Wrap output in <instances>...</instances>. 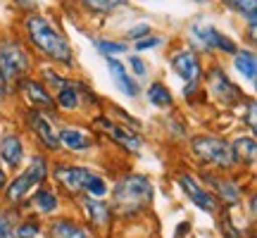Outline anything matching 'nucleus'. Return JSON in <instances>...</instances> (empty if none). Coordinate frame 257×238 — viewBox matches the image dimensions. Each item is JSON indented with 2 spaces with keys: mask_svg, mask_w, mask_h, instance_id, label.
<instances>
[{
  "mask_svg": "<svg viewBox=\"0 0 257 238\" xmlns=\"http://www.w3.org/2000/svg\"><path fill=\"white\" fill-rule=\"evenodd\" d=\"M22 27H24V36H27L29 46L38 50L43 57H48L53 64H64V67L74 64L72 43L50 17L41 15V12H27L22 19Z\"/></svg>",
  "mask_w": 257,
  "mask_h": 238,
  "instance_id": "f257e3e1",
  "label": "nucleus"
},
{
  "mask_svg": "<svg viewBox=\"0 0 257 238\" xmlns=\"http://www.w3.org/2000/svg\"><path fill=\"white\" fill-rule=\"evenodd\" d=\"M114 210L121 217H134L153 200V183L143 174H128L114 186Z\"/></svg>",
  "mask_w": 257,
  "mask_h": 238,
  "instance_id": "f03ea898",
  "label": "nucleus"
},
{
  "mask_svg": "<svg viewBox=\"0 0 257 238\" xmlns=\"http://www.w3.org/2000/svg\"><path fill=\"white\" fill-rule=\"evenodd\" d=\"M188 48L195 53H224V55H233L238 50V43L231 36L212 24L207 17H195L188 24Z\"/></svg>",
  "mask_w": 257,
  "mask_h": 238,
  "instance_id": "7ed1b4c3",
  "label": "nucleus"
},
{
  "mask_svg": "<svg viewBox=\"0 0 257 238\" xmlns=\"http://www.w3.org/2000/svg\"><path fill=\"white\" fill-rule=\"evenodd\" d=\"M29 69H31V55L27 46L19 38H3L0 41V74L8 88L12 83L22 81Z\"/></svg>",
  "mask_w": 257,
  "mask_h": 238,
  "instance_id": "20e7f679",
  "label": "nucleus"
},
{
  "mask_svg": "<svg viewBox=\"0 0 257 238\" xmlns=\"http://www.w3.org/2000/svg\"><path fill=\"white\" fill-rule=\"evenodd\" d=\"M193 153L198 160L207 162V165H214V167H233L236 165V157H233V150H231V143L221 141L217 136H198L193 138Z\"/></svg>",
  "mask_w": 257,
  "mask_h": 238,
  "instance_id": "39448f33",
  "label": "nucleus"
},
{
  "mask_svg": "<svg viewBox=\"0 0 257 238\" xmlns=\"http://www.w3.org/2000/svg\"><path fill=\"white\" fill-rule=\"evenodd\" d=\"M48 169H46V160L41 155L31 157V162H29V167L22 172V174L15 179V181L8 186V193H5V198H8L10 202H22L24 198H27V193L34 188V186H38V183L46 179Z\"/></svg>",
  "mask_w": 257,
  "mask_h": 238,
  "instance_id": "423d86ee",
  "label": "nucleus"
},
{
  "mask_svg": "<svg viewBox=\"0 0 257 238\" xmlns=\"http://www.w3.org/2000/svg\"><path fill=\"white\" fill-rule=\"evenodd\" d=\"M169 67H172V72L181 81H186V86H198V81H200V76H202L200 55L188 46L176 48L174 53L169 55Z\"/></svg>",
  "mask_w": 257,
  "mask_h": 238,
  "instance_id": "0eeeda50",
  "label": "nucleus"
},
{
  "mask_svg": "<svg viewBox=\"0 0 257 238\" xmlns=\"http://www.w3.org/2000/svg\"><path fill=\"white\" fill-rule=\"evenodd\" d=\"M207 86H210L212 95H214L217 100L226 102V105H236L238 100H243V91L231 81L229 74L224 72L219 64H214L210 72H207Z\"/></svg>",
  "mask_w": 257,
  "mask_h": 238,
  "instance_id": "6e6552de",
  "label": "nucleus"
},
{
  "mask_svg": "<svg viewBox=\"0 0 257 238\" xmlns=\"http://www.w3.org/2000/svg\"><path fill=\"white\" fill-rule=\"evenodd\" d=\"M55 176L72 195H79V193H86V188H88V183L93 179V172L86 169V167L60 165V167H55Z\"/></svg>",
  "mask_w": 257,
  "mask_h": 238,
  "instance_id": "1a4fd4ad",
  "label": "nucleus"
},
{
  "mask_svg": "<svg viewBox=\"0 0 257 238\" xmlns=\"http://www.w3.org/2000/svg\"><path fill=\"white\" fill-rule=\"evenodd\" d=\"M219 3H221V8L224 10L240 15V19L245 22V29H248L250 43H255V36H257V0H219Z\"/></svg>",
  "mask_w": 257,
  "mask_h": 238,
  "instance_id": "9d476101",
  "label": "nucleus"
},
{
  "mask_svg": "<svg viewBox=\"0 0 257 238\" xmlns=\"http://www.w3.org/2000/svg\"><path fill=\"white\" fill-rule=\"evenodd\" d=\"M179 186L184 188V193L188 195V200L195 202L202 212H210V214H214V212H217V200H214V195H212V193H207L205 188H200V186H198V181H195L193 176L181 174V176H179Z\"/></svg>",
  "mask_w": 257,
  "mask_h": 238,
  "instance_id": "9b49d317",
  "label": "nucleus"
},
{
  "mask_svg": "<svg viewBox=\"0 0 257 238\" xmlns=\"http://www.w3.org/2000/svg\"><path fill=\"white\" fill-rule=\"evenodd\" d=\"M107 69H110V76H112V81H114V86H117L124 95H128V98H136L141 88H138V83L134 81V76L128 74L126 64L119 62L117 57H107Z\"/></svg>",
  "mask_w": 257,
  "mask_h": 238,
  "instance_id": "f8f14e48",
  "label": "nucleus"
},
{
  "mask_svg": "<svg viewBox=\"0 0 257 238\" xmlns=\"http://www.w3.org/2000/svg\"><path fill=\"white\" fill-rule=\"evenodd\" d=\"M231 57H233L236 72H238L245 81L255 83V79H257V55H255V50H252V48H238Z\"/></svg>",
  "mask_w": 257,
  "mask_h": 238,
  "instance_id": "ddd939ff",
  "label": "nucleus"
},
{
  "mask_svg": "<svg viewBox=\"0 0 257 238\" xmlns=\"http://www.w3.org/2000/svg\"><path fill=\"white\" fill-rule=\"evenodd\" d=\"M29 127L36 131V136L41 138V143H43L48 150H57V148H60V138H57V134L50 129L48 119H43L38 112H29Z\"/></svg>",
  "mask_w": 257,
  "mask_h": 238,
  "instance_id": "4468645a",
  "label": "nucleus"
},
{
  "mask_svg": "<svg viewBox=\"0 0 257 238\" xmlns=\"http://www.w3.org/2000/svg\"><path fill=\"white\" fill-rule=\"evenodd\" d=\"M100 127L114 138V143H119L121 148H126V150H131V153H136L138 148H141V138H138L134 131L117 127V124H112V122H107V119H102V117H100Z\"/></svg>",
  "mask_w": 257,
  "mask_h": 238,
  "instance_id": "2eb2a0df",
  "label": "nucleus"
},
{
  "mask_svg": "<svg viewBox=\"0 0 257 238\" xmlns=\"http://www.w3.org/2000/svg\"><path fill=\"white\" fill-rule=\"evenodd\" d=\"M0 157H3V162L12 169H17L22 165V157H24V146H22V141L19 136H5L3 138V143H0Z\"/></svg>",
  "mask_w": 257,
  "mask_h": 238,
  "instance_id": "dca6fc26",
  "label": "nucleus"
},
{
  "mask_svg": "<svg viewBox=\"0 0 257 238\" xmlns=\"http://www.w3.org/2000/svg\"><path fill=\"white\" fill-rule=\"evenodd\" d=\"M24 93H27V98L34 105H36V110H50L55 100L50 98V93L46 91V86L41 81H24Z\"/></svg>",
  "mask_w": 257,
  "mask_h": 238,
  "instance_id": "f3484780",
  "label": "nucleus"
},
{
  "mask_svg": "<svg viewBox=\"0 0 257 238\" xmlns=\"http://www.w3.org/2000/svg\"><path fill=\"white\" fill-rule=\"evenodd\" d=\"M210 183H212V188H214L212 195H219L226 205H236V202L240 200V188L233 181L219 179V176H210Z\"/></svg>",
  "mask_w": 257,
  "mask_h": 238,
  "instance_id": "a211bd4d",
  "label": "nucleus"
},
{
  "mask_svg": "<svg viewBox=\"0 0 257 238\" xmlns=\"http://www.w3.org/2000/svg\"><path fill=\"white\" fill-rule=\"evenodd\" d=\"M128 0H79L81 10H86L88 15H98V17H105V15H112L126 5Z\"/></svg>",
  "mask_w": 257,
  "mask_h": 238,
  "instance_id": "6ab92c4d",
  "label": "nucleus"
},
{
  "mask_svg": "<svg viewBox=\"0 0 257 238\" xmlns=\"http://www.w3.org/2000/svg\"><path fill=\"white\" fill-rule=\"evenodd\" d=\"M57 138H60V146H67V148H72V150H86V148L93 146V138L86 136L79 129H62L57 134Z\"/></svg>",
  "mask_w": 257,
  "mask_h": 238,
  "instance_id": "aec40b11",
  "label": "nucleus"
},
{
  "mask_svg": "<svg viewBox=\"0 0 257 238\" xmlns=\"http://www.w3.org/2000/svg\"><path fill=\"white\" fill-rule=\"evenodd\" d=\"M83 207H86V214H88V219L93 224H98V226H105L107 221H110V207L105 205L102 200L98 198H88V200H83Z\"/></svg>",
  "mask_w": 257,
  "mask_h": 238,
  "instance_id": "412c9836",
  "label": "nucleus"
},
{
  "mask_svg": "<svg viewBox=\"0 0 257 238\" xmlns=\"http://www.w3.org/2000/svg\"><path fill=\"white\" fill-rule=\"evenodd\" d=\"M91 43H93V48L105 57H117V55L128 53V43L117 41V38H93Z\"/></svg>",
  "mask_w": 257,
  "mask_h": 238,
  "instance_id": "4be33fe9",
  "label": "nucleus"
},
{
  "mask_svg": "<svg viewBox=\"0 0 257 238\" xmlns=\"http://www.w3.org/2000/svg\"><path fill=\"white\" fill-rule=\"evenodd\" d=\"M231 150H233V157H236V162H252L255 160V138L252 136H240L236 138L233 143H231Z\"/></svg>",
  "mask_w": 257,
  "mask_h": 238,
  "instance_id": "5701e85b",
  "label": "nucleus"
},
{
  "mask_svg": "<svg viewBox=\"0 0 257 238\" xmlns=\"http://www.w3.org/2000/svg\"><path fill=\"white\" fill-rule=\"evenodd\" d=\"M50 231L55 233V238H91L86 233V229H81L76 221L72 219H57L53 221V226Z\"/></svg>",
  "mask_w": 257,
  "mask_h": 238,
  "instance_id": "b1692460",
  "label": "nucleus"
},
{
  "mask_svg": "<svg viewBox=\"0 0 257 238\" xmlns=\"http://www.w3.org/2000/svg\"><path fill=\"white\" fill-rule=\"evenodd\" d=\"M148 100L155 107H169L172 105V93L162 81H155L148 86Z\"/></svg>",
  "mask_w": 257,
  "mask_h": 238,
  "instance_id": "393cba45",
  "label": "nucleus"
},
{
  "mask_svg": "<svg viewBox=\"0 0 257 238\" xmlns=\"http://www.w3.org/2000/svg\"><path fill=\"white\" fill-rule=\"evenodd\" d=\"M57 105L62 107V110H74L76 105H79V88L74 86L72 81H67L57 91Z\"/></svg>",
  "mask_w": 257,
  "mask_h": 238,
  "instance_id": "a878e982",
  "label": "nucleus"
},
{
  "mask_svg": "<svg viewBox=\"0 0 257 238\" xmlns=\"http://www.w3.org/2000/svg\"><path fill=\"white\" fill-rule=\"evenodd\" d=\"M36 207H38V212H43V214L55 212V207H57V195H55V193H50V191H46V188L36 191Z\"/></svg>",
  "mask_w": 257,
  "mask_h": 238,
  "instance_id": "bb28decb",
  "label": "nucleus"
},
{
  "mask_svg": "<svg viewBox=\"0 0 257 238\" xmlns=\"http://www.w3.org/2000/svg\"><path fill=\"white\" fill-rule=\"evenodd\" d=\"M0 238H17V217L15 212L0 214Z\"/></svg>",
  "mask_w": 257,
  "mask_h": 238,
  "instance_id": "cd10ccee",
  "label": "nucleus"
},
{
  "mask_svg": "<svg viewBox=\"0 0 257 238\" xmlns=\"http://www.w3.org/2000/svg\"><path fill=\"white\" fill-rule=\"evenodd\" d=\"M160 46H165V38L157 36V34H150V36H146V38H138V41H134V50H136V53L157 50Z\"/></svg>",
  "mask_w": 257,
  "mask_h": 238,
  "instance_id": "c85d7f7f",
  "label": "nucleus"
},
{
  "mask_svg": "<svg viewBox=\"0 0 257 238\" xmlns=\"http://www.w3.org/2000/svg\"><path fill=\"white\" fill-rule=\"evenodd\" d=\"M150 34H153V24H150V22H138V24L126 29V38H131V41L146 38V36H150Z\"/></svg>",
  "mask_w": 257,
  "mask_h": 238,
  "instance_id": "c756f323",
  "label": "nucleus"
},
{
  "mask_svg": "<svg viewBox=\"0 0 257 238\" xmlns=\"http://www.w3.org/2000/svg\"><path fill=\"white\" fill-rule=\"evenodd\" d=\"M86 193H88V195H93V198H102V195L107 193V183L102 181V176L93 174V179H91V183H88Z\"/></svg>",
  "mask_w": 257,
  "mask_h": 238,
  "instance_id": "7c9ffc66",
  "label": "nucleus"
},
{
  "mask_svg": "<svg viewBox=\"0 0 257 238\" xmlns=\"http://www.w3.org/2000/svg\"><path fill=\"white\" fill-rule=\"evenodd\" d=\"M38 231H41L38 221H27V224L17 226V238H36Z\"/></svg>",
  "mask_w": 257,
  "mask_h": 238,
  "instance_id": "2f4dec72",
  "label": "nucleus"
},
{
  "mask_svg": "<svg viewBox=\"0 0 257 238\" xmlns=\"http://www.w3.org/2000/svg\"><path fill=\"white\" fill-rule=\"evenodd\" d=\"M41 74H43V79H48V83H50V86H55L57 91H60L64 83H67V79H64V76H60V74H57L53 67H46V69H43Z\"/></svg>",
  "mask_w": 257,
  "mask_h": 238,
  "instance_id": "473e14b6",
  "label": "nucleus"
},
{
  "mask_svg": "<svg viewBox=\"0 0 257 238\" xmlns=\"http://www.w3.org/2000/svg\"><path fill=\"white\" fill-rule=\"evenodd\" d=\"M128 67H131V72L136 74V76H146V72H148V67H146V62H143V57L141 55L128 57Z\"/></svg>",
  "mask_w": 257,
  "mask_h": 238,
  "instance_id": "72a5a7b5",
  "label": "nucleus"
},
{
  "mask_svg": "<svg viewBox=\"0 0 257 238\" xmlns=\"http://www.w3.org/2000/svg\"><path fill=\"white\" fill-rule=\"evenodd\" d=\"M255 110H257L255 100H250V102H248V124H250L252 129H255Z\"/></svg>",
  "mask_w": 257,
  "mask_h": 238,
  "instance_id": "f704fd0d",
  "label": "nucleus"
},
{
  "mask_svg": "<svg viewBox=\"0 0 257 238\" xmlns=\"http://www.w3.org/2000/svg\"><path fill=\"white\" fill-rule=\"evenodd\" d=\"M5 93H8V83H5V79H3V74H0V100L5 98Z\"/></svg>",
  "mask_w": 257,
  "mask_h": 238,
  "instance_id": "c9c22d12",
  "label": "nucleus"
},
{
  "mask_svg": "<svg viewBox=\"0 0 257 238\" xmlns=\"http://www.w3.org/2000/svg\"><path fill=\"white\" fill-rule=\"evenodd\" d=\"M8 183V176H5V172H3V167H0V188Z\"/></svg>",
  "mask_w": 257,
  "mask_h": 238,
  "instance_id": "e433bc0d",
  "label": "nucleus"
},
{
  "mask_svg": "<svg viewBox=\"0 0 257 238\" xmlns=\"http://www.w3.org/2000/svg\"><path fill=\"white\" fill-rule=\"evenodd\" d=\"M195 3H198V5H207L210 0H195Z\"/></svg>",
  "mask_w": 257,
  "mask_h": 238,
  "instance_id": "4c0bfd02",
  "label": "nucleus"
}]
</instances>
